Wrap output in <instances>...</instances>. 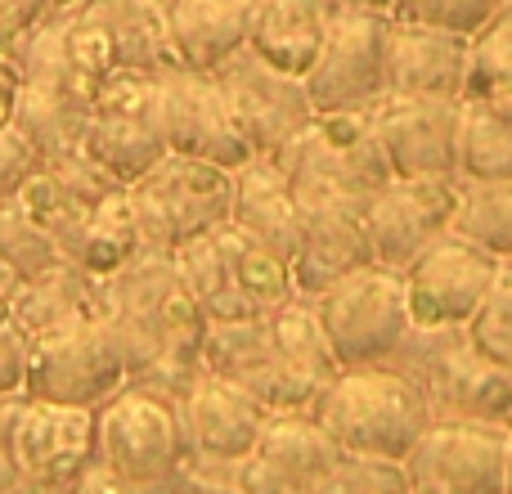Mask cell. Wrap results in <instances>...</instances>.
I'll return each instance as SVG.
<instances>
[{"instance_id":"6da1fadb","label":"cell","mask_w":512,"mask_h":494,"mask_svg":"<svg viewBox=\"0 0 512 494\" xmlns=\"http://www.w3.org/2000/svg\"><path fill=\"white\" fill-rule=\"evenodd\" d=\"M104 324L126 360V378L180 391L207 369L203 346L212 319L194 301L176 256L140 247L104 279Z\"/></svg>"},{"instance_id":"7a4b0ae2","label":"cell","mask_w":512,"mask_h":494,"mask_svg":"<svg viewBox=\"0 0 512 494\" xmlns=\"http://www.w3.org/2000/svg\"><path fill=\"white\" fill-rule=\"evenodd\" d=\"M203 364L252 391L270 414L315 409L333 373L342 369L319 324L315 301L306 297H288L270 315L239 319V324H212Z\"/></svg>"},{"instance_id":"3957f363","label":"cell","mask_w":512,"mask_h":494,"mask_svg":"<svg viewBox=\"0 0 512 494\" xmlns=\"http://www.w3.org/2000/svg\"><path fill=\"white\" fill-rule=\"evenodd\" d=\"M310 414L333 436L337 450L391 463H405L418 436L432 427V405L423 387L396 364L337 369Z\"/></svg>"},{"instance_id":"277c9868","label":"cell","mask_w":512,"mask_h":494,"mask_svg":"<svg viewBox=\"0 0 512 494\" xmlns=\"http://www.w3.org/2000/svg\"><path fill=\"white\" fill-rule=\"evenodd\" d=\"M396 369L423 387L432 423H495L512 427V373L495 364L468 328H409Z\"/></svg>"},{"instance_id":"5b68a950","label":"cell","mask_w":512,"mask_h":494,"mask_svg":"<svg viewBox=\"0 0 512 494\" xmlns=\"http://www.w3.org/2000/svg\"><path fill=\"white\" fill-rule=\"evenodd\" d=\"M63 9H54L45 23H36L27 36H18L5 50V59L18 68V113L14 126L41 149V158H68L86 140V117L95 90L77 77L63 45Z\"/></svg>"},{"instance_id":"8992f818","label":"cell","mask_w":512,"mask_h":494,"mask_svg":"<svg viewBox=\"0 0 512 494\" xmlns=\"http://www.w3.org/2000/svg\"><path fill=\"white\" fill-rule=\"evenodd\" d=\"M176 265L212 324H239V319L270 315L274 306L297 297L292 265L279 261L270 247L248 239L234 221L185 243L176 252Z\"/></svg>"},{"instance_id":"52a82bcc","label":"cell","mask_w":512,"mask_h":494,"mask_svg":"<svg viewBox=\"0 0 512 494\" xmlns=\"http://www.w3.org/2000/svg\"><path fill=\"white\" fill-rule=\"evenodd\" d=\"M99 463L131 486L176 494L189 472V441L180 396L149 382H126L99 405Z\"/></svg>"},{"instance_id":"ba28073f","label":"cell","mask_w":512,"mask_h":494,"mask_svg":"<svg viewBox=\"0 0 512 494\" xmlns=\"http://www.w3.org/2000/svg\"><path fill=\"white\" fill-rule=\"evenodd\" d=\"M63 14V45L90 90H99L113 72L162 77L180 68L171 54L167 0H86Z\"/></svg>"},{"instance_id":"9c48e42d","label":"cell","mask_w":512,"mask_h":494,"mask_svg":"<svg viewBox=\"0 0 512 494\" xmlns=\"http://www.w3.org/2000/svg\"><path fill=\"white\" fill-rule=\"evenodd\" d=\"M126 194H131V212L140 225V243L176 256L185 243L230 221L234 171L185 158V153H162L140 180L126 185Z\"/></svg>"},{"instance_id":"30bf717a","label":"cell","mask_w":512,"mask_h":494,"mask_svg":"<svg viewBox=\"0 0 512 494\" xmlns=\"http://www.w3.org/2000/svg\"><path fill=\"white\" fill-rule=\"evenodd\" d=\"M315 310L342 369L391 364V355L400 351V342L414 328L405 279H400V270H387L378 261L360 265L328 292H319Z\"/></svg>"},{"instance_id":"8fae6325","label":"cell","mask_w":512,"mask_h":494,"mask_svg":"<svg viewBox=\"0 0 512 494\" xmlns=\"http://www.w3.org/2000/svg\"><path fill=\"white\" fill-rule=\"evenodd\" d=\"M274 158L288 171L292 189H337V194L373 198V189L391 180L373 108L315 113V122Z\"/></svg>"},{"instance_id":"7c38bea8","label":"cell","mask_w":512,"mask_h":494,"mask_svg":"<svg viewBox=\"0 0 512 494\" xmlns=\"http://www.w3.org/2000/svg\"><path fill=\"white\" fill-rule=\"evenodd\" d=\"M81 149L104 171H113L122 185L140 180L162 153H171L158 77H149V72H113L90 99Z\"/></svg>"},{"instance_id":"4fadbf2b","label":"cell","mask_w":512,"mask_h":494,"mask_svg":"<svg viewBox=\"0 0 512 494\" xmlns=\"http://www.w3.org/2000/svg\"><path fill=\"white\" fill-rule=\"evenodd\" d=\"M387 63H391V14L337 5L324 50H319L315 68L306 72V90L319 113L373 108L387 95Z\"/></svg>"},{"instance_id":"5bb4252c","label":"cell","mask_w":512,"mask_h":494,"mask_svg":"<svg viewBox=\"0 0 512 494\" xmlns=\"http://www.w3.org/2000/svg\"><path fill=\"white\" fill-rule=\"evenodd\" d=\"M126 360L117 351L104 319L77 324L68 333H54L32 342L27 351V396L50 405L99 409L126 387Z\"/></svg>"},{"instance_id":"9a60e30c","label":"cell","mask_w":512,"mask_h":494,"mask_svg":"<svg viewBox=\"0 0 512 494\" xmlns=\"http://www.w3.org/2000/svg\"><path fill=\"white\" fill-rule=\"evenodd\" d=\"M499 256L445 230L400 270L418 328H468L499 274Z\"/></svg>"},{"instance_id":"2e32d148","label":"cell","mask_w":512,"mask_h":494,"mask_svg":"<svg viewBox=\"0 0 512 494\" xmlns=\"http://www.w3.org/2000/svg\"><path fill=\"white\" fill-rule=\"evenodd\" d=\"M512 427L432 423L405 454L414 494H508Z\"/></svg>"},{"instance_id":"e0dca14e","label":"cell","mask_w":512,"mask_h":494,"mask_svg":"<svg viewBox=\"0 0 512 494\" xmlns=\"http://www.w3.org/2000/svg\"><path fill=\"white\" fill-rule=\"evenodd\" d=\"M221 81L225 99H230L234 117H239L243 135H248L252 153H283L310 122H315V99L306 90V77H292V72L274 68L270 59L243 45L234 59H225L212 72Z\"/></svg>"},{"instance_id":"ac0fdd59","label":"cell","mask_w":512,"mask_h":494,"mask_svg":"<svg viewBox=\"0 0 512 494\" xmlns=\"http://www.w3.org/2000/svg\"><path fill=\"white\" fill-rule=\"evenodd\" d=\"M301 207V247L292 261V288L297 297L315 301L337 279H346L360 265H373L364 207L369 198L337 194V189H297Z\"/></svg>"},{"instance_id":"d6986e66","label":"cell","mask_w":512,"mask_h":494,"mask_svg":"<svg viewBox=\"0 0 512 494\" xmlns=\"http://www.w3.org/2000/svg\"><path fill=\"white\" fill-rule=\"evenodd\" d=\"M99 463V409L27 396L18 418V472L27 494H63Z\"/></svg>"},{"instance_id":"ffe728a7","label":"cell","mask_w":512,"mask_h":494,"mask_svg":"<svg viewBox=\"0 0 512 494\" xmlns=\"http://www.w3.org/2000/svg\"><path fill=\"white\" fill-rule=\"evenodd\" d=\"M162 86V122H167V149L198 162H216L225 171H239L252 158V144L225 99L221 81L212 72L171 68L158 77Z\"/></svg>"},{"instance_id":"44dd1931","label":"cell","mask_w":512,"mask_h":494,"mask_svg":"<svg viewBox=\"0 0 512 494\" xmlns=\"http://www.w3.org/2000/svg\"><path fill=\"white\" fill-rule=\"evenodd\" d=\"M454 203H459V180L391 176L382 189H373L364 207L373 261L387 270H405L427 243L454 225Z\"/></svg>"},{"instance_id":"7402d4cb","label":"cell","mask_w":512,"mask_h":494,"mask_svg":"<svg viewBox=\"0 0 512 494\" xmlns=\"http://www.w3.org/2000/svg\"><path fill=\"white\" fill-rule=\"evenodd\" d=\"M459 113H463V99L387 90V95L373 104V126H378V140H382V153H387L391 176L459 180V167H454Z\"/></svg>"},{"instance_id":"603a6c76","label":"cell","mask_w":512,"mask_h":494,"mask_svg":"<svg viewBox=\"0 0 512 494\" xmlns=\"http://www.w3.org/2000/svg\"><path fill=\"white\" fill-rule=\"evenodd\" d=\"M180 418H185L189 463H239L256 445L270 409L239 382L203 369L180 391Z\"/></svg>"},{"instance_id":"cb8c5ba5","label":"cell","mask_w":512,"mask_h":494,"mask_svg":"<svg viewBox=\"0 0 512 494\" xmlns=\"http://www.w3.org/2000/svg\"><path fill=\"white\" fill-rule=\"evenodd\" d=\"M333 436L319 427L310 409L301 414H270L256 445L234 463V477L248 494H297L337 459Z\"/></svg>"},{"instance_id":"d4e9b609","label":"cell","mask_w":512,"mask_h":494,"mask_svg":"<svg viewBox=\"0 0 512 494\" xmlns=\"http://www.w3.org/2000/svg\"><path fill=\"white\" fill-rule=\"evenodd\" d=\"M468 81H472V36L436 23H414V18H391L387 90L463 99Z\"/></svg>"},{"instance_id":"484cf974","label":"cell","mask_w":512,"mask_h":494,"mask_svg":"<svg viewBox=\"0 0 512 494\" xmlns=\"http://www.w3.org/2000/svg\"><path fill=\"white\" fill-rule=\"evenodd\" d=\"M230 221L239 225L248 239L270 247L279 261H297L301 247V207L297 189H292L288 171L279 167V158L252 153L239 171H234V207Z\"/></svg>"},{"instance_id":"4316f807","label":"cell","mask_w":512,"mask_h":494,"mask_svg":"<svg viewBox=\"0 0 512 494\" xmlns=\"http://www.w3.org/2000/svg\"><path fill=\"white\" fill-rule=\"evenodd\" d=\"M9 319L23 328L27 342H41V337L68 333V328L90 324V319H104V279H95L90 270H81L72 261H59L18 283Z\"/></svg>"},{"instance_id":"83f0119b","label":"cell","mask_w":512,"mask_h":494,"mask_svg":"<svg viewBox=\"0 0 512 494\" xmlns=\"http://www.w3.org/2000/svg\"><path fill=\"white\" fill-rule=\"evenodd\" d=\"M256 0H167L171 54L180 68L216 72L248 45Z\"/></svg>"},{"instance_id":"f1b7e54d","label":"cell","mask_w":512,"mask_h":494,"mask_svg":"<svg viewBox=\"0 0 512 494\" xmlns=\"http://www.w3.org/2000/svg\"><path fill=\"white\" fill-rule=\"evenodd\" d=\"M337 0H256L248 45L274 68L306 77L328 41Z\"/></svg>"},{"instance_id":"f546056e","label":"cell","mask_w":512,"mask_h":494,"mask_svg":"<svg viewBox=\"0 0 512 494\" xmlns=\"http://www.w3.org/2000/svg\"><path fill=\"white\" fill-rule=\"evenodd\" d=\"M454 167H459V180L512 176V108L486 104V99H463Z\"/></svg>"},{"instance_id":"4dcf8cb0","label":"cell","mask_w":512,"mask_h":494,"mask_svg":"<svg viewBox=\"0 0 512 494\" xmlns=\"http://www.w3.org/2000/svg\"><path fill=\"white\" fill-rule=\"evenodd\" d=\"M454 234L495 252L499 261L512 256V176L508 180H459L454 203Z\"/></svg>"},{"instance_id":"1f68e13d","label":"cell","mask_w":512,"mask_h":494,"mask_svg":"<svg viewBox=\"0 0 512 494\" xmlns=\"http://www.w3.org/2000/svg\"><path fill=\"white\" fill-rule=\"evenodd\" d=\"M463 99L512 108V0L495 14V23L472 36V81Z\"/></svg>"},{"instance_id":"d6a6232c","label":"cell","mask_w":512,"mask_h":494,"mask_svg":"<svg viewBox=\"0 0 512 494\" xmlns=\"http://www.w3.org/2000/svg\"><path fill=\"white\" fill-rule=\"evenodd\" d=\"M0 261L18 274V283L63 261L59 243L36 225V216L18 198H0Z\"/></svg>"},{"instance_id":"836d02e7","label":"cell","mask_w":512,"mask_h":494,"mask_svg":"<svg viewBox=\"0 0 512 494\" xmlns=\"http://www.w3.org/2000/svg\"><path fill=\"white\" fill-rule=\"evenodd\" d=\"M297 494H414L405 463L391 459H364V454H337L310 486Z\"/></svg>"},{"instance_id":"e575fe53","label":"cell","mask_w":512,"mask_h":494,"mask_svg":"<svg viewBox=\"0 0 512 494\" xmlns=\"http://www.w3.org/2000/svg\"><path fill=\"white\" fill-rule=\"evenodd\" d=\"M468 333H472V342L490 355V360L504 364V369L512 373V256L499 265L495 283H490L481 310L472 315Z\"/></svg>"},{"instance_id":"d590c367","label":"cell","mask_w":512,"mask_h":494,"mask_svg":"<svg viewBox=\"0 0 512 494\" xmlns=\"http://www.w3.org/2000/svg\"><path fill=\"white\" fill-rule=\"evenodd\" d=\"M504 5L508 0H400L396 18H414V23H436L463 36H481Z\"/></svg>"},{"instance_id":"8d00e7d4","label":"cell","mask_w":512,"mask_h":494,"mask_svg":"<svg viewBox=\"0 0 512 494\" xmlns=\"http://www.w3.org/2000/svg\"><path fill=\"white\" fill-rule=\"evenodd\" d=\"M45 167L41 149L18 126H0V198H18L23 185Z\"/></svg>"},{"instance_id":"74e56055","label":"cell","mask_w":512,"mask_h":494,"mask_svg":"<svg viewBox=\"0 0 512 494\" xmlns=\"http://www.w3.org/2000/svg\"><path fill=\"white\" fill-rule=\"evenodd\" d=\"M27 391L0 396V494H27L18 472V418H23Z\"/></svg>"},{"instance_id":"f35d334b","label":"cell","mask_w":512,"mask_h":494,"mask_svg":"<svg viewBox=\"0 0 512 494\" xmlns=\"http://www.w3.org/2000/svg\"><path fill=\"white\" fill-rule=\"evenodd\" d=\"M27 351L32 342L14 319H0V396H14L27 387Z\"/></svg>"},{"instance_id":"ab89813d","label":"cell","mask_w":512,"mask_h":494,"mask_svg":"<svg viewBox=\"0 0 512 494\" xmlns=\"http://www.w3.org/2000/svg\"><path fill=\"white\" fill-rule=\"evenodd\" d=\"M54 14V0H0V54Z\"/></svg>"},{"instance_id":"60d3db41","label":"cell","mask_w":512,"mask_h":494,"mask_svg":"<svg viewBox=\"0 0 512 494\" xmlns=\"http://www.w3.org/2000/svg\"><path fill=\"white\" fill-rule=\"evenodd\" d=\"M176 494H248L234 477V463H189Z\"/></svg>"},{"instance_id":"b9f144b4","label":"cell","mask_w":512,"mask_h":494,"mask_svg":"<svg viewBox=\"0 0 512 494\" xmlns=\"http://www.w3.org/2000/svg\"><path fill=\"white\" fill-rule=\"evenodd\" d=\"M18 68L0 54V126H14V113H18Z\"/></svg>"},{"instance_id":"7bdbcfd3","label":"cell","mask_w":512,"mask_h":494,"mask_svg":"<svg viewBox=\"0 0 512 494\" xmlns=\"http://www.w3.org/2000/svg\"><path fill=\"white\" fill-rule=\"evenodd\" d=\"M14 292H18V274L0 261V319H9V310H14Z\"/></svg>"},{"instance_id":"ee69618b","label":"cell","mask_w":512,"mask_h":494,"mask_svg":"<svg viewBox=\"0 0 512 494\" xmlns=\"http://www.w3.org/2000/svg\"><path fill=\"white\" fill-rule=\"evenodd\" d=\"M337 5H355V9H369V14H391L396 18L400 0H337Z\"/></svg>"},{"instance_id":"f6af8a7d","label":"cell","mask_w":512,"mask_h":494,"mask_svg":"<svg viewBox=\"0 0 512 494\" xmlns=\"http://www.w3.org/2000/svg\"><path fill=\"white\" fill-rule=\"evenodd\" d=\"M77 5H86V0H54V9H77Z\"/></svg>"},{"instance_id":"bcb514c9","label":"cell","mask_w":512,"mask_h":494,"mask_svg":"<svg viewBox=\"0 0 512 494\" xmlns=\"http://www.w3.org/2000/svg\"><path fill=\"white\" fill-rule=\"evenodd\" d=\"M508 494H512V454H508Z\"/></svg>"},{"instance_id":"7dc6e473","label":"cell","mask_w":512,"mask_h":494,"mask_svg":"<svg viewBox=\"0 0 512 494\" xmlns=\"http://www.w3.org/2000/svg\"><path fill=\"white\" fill-rule=\"evenodd\" d=\"M63 494H86V490H81V486H72V490H63Z\"/></svg>"}]
</instances>
